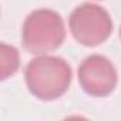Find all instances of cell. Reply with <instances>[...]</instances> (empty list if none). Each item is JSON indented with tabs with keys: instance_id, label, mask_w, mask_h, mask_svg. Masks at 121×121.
I'll return each instance as SVG.
<instances>
[{
	"instance_id": "2",
	"label": "cell",
	"mask_w": 121,
	"mask_h": 121,
	"mask_svg": "<svg viewBox=\"0 0 121 121\" xmlns=\"http://www.w3.org/2000/svg\"><path fill=\"white\" fill-rule=\"evenodd\" d=\"M66 39L63 17L50 9L31 12L22 29L23 47L31 54H47L57 50Z\"/></svg>"
},
{
	"instance_id": "6",
	"label": "cell",
	"mask_w": 121,
	"mask_h": 121,
	"mask_svg": "<svg viewBox=\"0 0 121 121\" xmlns=\"http://www.w3.org/2000/svg\"><path fill=\"white\" fill-rule=\"evenodd\" d=\"M120 37H121V27H120Z\"/></svg>"
},
{
	"instance_id": "5",
	"label": "cell",
	"mask_w": 121,
	"mask_h": 121,
	"mask_svg": "<svg viewBox=\"0 0 121 121\" xmlns=\"http://www.w3.org/2000/svg\"><path fill=\"white\" fill-rule=\"evenodd\" d=\"M20 67L19 50L6 43L0 44V78L6 80L16 74Z\"/></svg>"
},
{
	"instance_id": "1",
	"label": "cell",
	"mask_w": 121,
	"mask_h": 121,
	"mask_svg": "<svg viewBox=\"0 0 121 121\" xmlns=\"http://www.w3.org/2000/svg\"><path fill=\"white\" fill-rule=\"evenodd\" d=\"M71 67L61 57L41 54L30 60L24 78L29 91L41 101L63 97L71 84Z\"/></svg>"
},
{
	"instance_id": "3",
	"label": "cell",
	"mask_w": 121,
	"mask_h": 121,
	"mask_svg": "<svg viewBox=\"0 0 121 121\" xmlns=\"http://www.w3.org/2000/svg\"><path fill=\"white\" fill-rule=\"evenodd\" d=\"M69 29L77 43L86 47H95L111 36L112 20L101 6L83 3L71 12Z\"/></svg>"
},
{
	"instance_id": "4",
	"label": "cell",
	"mask_w": 121,
	"mask_h": 121,
	"mask_svg": "<svg viewBox=\"0 0 121 121\" xmlns=\"http://www.w3.org/2000/svg\"><path fill=\"white\" fill-rule=\"evenodd\" d=\"M117 70L104 56L91 54L78 67V83L81 88L93 97H107L117 86Z\"/></svg>"
}]
</instances>
